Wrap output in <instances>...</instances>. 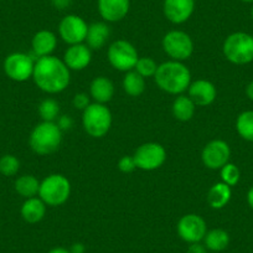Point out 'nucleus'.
Wrapping results in <instances>:
<instances>
[{"mask_svg": "<svg viewBox=\"0 0 253 253\" xmlns=\"http://www.w3.org/2000/svg\"><path fill=\"white\" fill-rule=\"evenodd\" d=\"M33 80L41 91L55 94L67 88L71 75L70 69L62 60L50 55L36 61Z\"/></svg>", "mask_w": 253, "mask_h": 253, "instance_id": "nucleus-1", "label": "nucleus"}, {"mask_svg": "<svg viewBox=\"0 0 253 253\" xmlns=\"http://www.w3.org/2000/svg\"><path fill=\"white\" fill-rule=\"evenodd\" d=\"M155 84L160 89L170 94H180L189 88L191 74L180 61H167L158 66L154 75Z\"/></svg>", "mask_w": 253, "mask_h": 253, "instance_id": "nucleus-2", "label": "nucleus"}, {"mask_svg": "<svg viewBox=\"0 0 253 253\" xmlns=\"http://www.w3.org/2000/svg\"><path fill=\"white\" fill-rule=\"evenodd\" d=\"M62 142V130L55 122H42L38 124L30 134V147L39 155L55 153Z\"/></svg>", "mask_w": 253, "mask_h": 253, "instance_id": "nucleus-3", "label": "nucleus"}, {"mask_svg": "<svg viewBox=\"0 0 253 253\" xmlns=\"http://www.w3.org/2000/svg\"><path fill=\"white\" fill-rule=\"evenodd\" d=\"M222 51L225 57L235 65H247L253 61V38L246 33H233L226 38Z\"/></svg>", "mask_w": 253, "mask_h": 253, "instance_id": "nucleus-4", "label": "nucleus"}, {"mask_svg": "<svg viewBox=\"0 0 253 253\" xmlns=\"http://www.w3.org/2000/svg\"><path fill=\"white\" fill-rule=\"evenodd\" d=\"M71 194V184L61 174L48 175L40 182L39 196L48 206H60L66 203Z\"/></svg>", "mask_w": 253, "mask_h": 253, "instance_id": "nucleus-5", "label": "nucleus"}, {"mask_svg": "<svg viewBox=\"0 0 253 253\" xmlns=\"http://www.w3.org/2000/svg\"><path fill=\"white\" fill-rule=\"evenodd\" d=\"M82 124L92 138H102L108 133L112 126V113L104 104L92 103L84 111Z\"/></svg>", "mask_w": 253, "mask_h": 253, "instance_id": "nucleus-6", "label": "nucleus"}, {"mask_svg": "<svg viewBox=\"0 0 253 253\" xmlns=\"http://www.w3.org/2000/svg\"><path fill=\"white\" fill-rule=\"evenodd\" d=\"M108 61L118 71H132L137 65L139 56L134 46L126 40H117L109 46Z\"/></svg>", "mask_w": 253, "mask_h": 253, "instance_id": "nucleus-7", "label": "nucleus"}, {"mask_svg": "<svg viewBox=\"0 0 253 253\" xmlns=\"http://www.w3.org/2000/svg\"><path fill=\"white\" fill-rule=\"evenodd\" d=\"M163 48L165 53L174 61L187 60L194 52V42L189 35L184 31H169L163 38Z\"/></svg>", "mask_w": 253, "mask_h": 253, "instance_id": "nucleus-8", "label": "nucleus"}, {"mask_svg": "<svg viewBox=\"0 0 253 253\" xmlns=\"http://www.w3.org/2000/svg\"><path fill=\"white\" fill-rule=\"evenodd\" d=\"M133 158L138 169L152 171L164 164L167 150L159 143H144L135 150Z\"/></svg>", "mask_w": 253, "mask_h": 253, "instance_id": "nucleus-9", "label": "nucleus"}, {"mask_svg": "<svg viewBox=\"0 0 253 253\" xmlns=\"http://www.w3.org/2000/svg\"><path fill=\"white\" fill-rule=\"evenodd\" d=\"M35 62L29 55L23 52L10 53L4 61V72L15 82H25L33 77Z\"/></svg>", "mask_w": 253, "mask_h": 253, "instance_id": "nucleus-10", "label": "nucleus"}, {"mask_svg": "<svg viewBox=\"0 0 253 253\" xmlns=\"http://www.w3.org/2000/svg\"><path fill=\"white\" fill-rule=\"evenodd\" d=\"M176 230L182 241L187 243H196L204 241L208 232V225L201 216L196 213H187L180 218Z\"/></svg>", "mask_w": 253, "mask_h": 253, "instance_id": "nucleus-11", "label": "nucleus"}, {"mask_svg": "<svg viewBox=\"0 0 253 253\" xmlns=\"http://www.w3.org/2000/svg\"><path fill=\"white\" fill-rule=\"evenodd\" d=\"M87 30H88V25L86 21L81 16L74 15V14L65 16L58 25V34L61 39L70 46L84 42L86 40Z\"/></svg>", "mask_w": 253, "mask_h": 253, "instance_id": "nucleus-12", "label": "nucleus"}, {"mask_svg": "<svg viewBox=\"0 0 253 253\" xmlns=\"http://www.w3.org/2000/svg\"><path fill=\"white\" fill-rule=\"evenodd\" d=\"M231 157V149L223 140H211L205 145L201 153V159L204 165L209 169H221L228 163Z\"/></svg>", "mask_w": 253, "mask_h": 253, "instance_id": "nucleus-13", "label": "nucleus"}, {"mask_svg": "<svg viewBox=\"0 0 253 253\" xmlns=\"http://www.w3.org/2000/svg\"><path fill=\"white\" fill-rule=\"evenodd\" d=\"M195 10V0H164L163 11L170 23L182 24L189 20Z\"/></svg>", "mask_w": 253, "mask_h": 253, "instance_id": "nucleus-14", "label": "nucleus"}, {"mask_svg": "<svg viewBox=\"0 0 253 253\" xmlns=\"http://www.w3.org/2000/svg\"><path fill=\"white\" fill-rule=\"evenodd\" d=\"M97 5L103 20L117 23L123 20L129 13L130 0H98Z\"/></svg>", "mask_w": 253, "mask_h": 253, "instance_id": "nucleus-15", "label": "nucleus"}, {"mask_svg": "<svg viewBox=\"0 0 253 253\" xmlns=\"http://www.w3.org/2000/svg\"><path fill=\"white\" fill-rule=\"evenodd\" d=\"M189 97L195 103V106L206 107L215 102L217 91L212 82L206 80H198V81L190 84Z\"/></svg>", "mask_w": 253, "mask_h": 253, "instance_id": "nucleus-16", "label": "nucleus"}, {"mask_svg": "<svg viewBox=\"0 0 253 253\" xmlns=\"http://www.w3.org/2000/svg\"><path fill=\"white\" fill-rule=\"evenodd\" d=\"M92 60L91 48L84 43L71 45L63 55V62L70 70L81 71L86 69Z\"/></svg>", "mask_w": 253, "mask_h": 253, "instance_id": "nucleus-17", "label": "nucleus"}, {"mask_svg": "<svg viewBox=\"0 0 253 253\" xmlns=\"http://www.w3.org/2000/svg\"><path fill=\"white\" fill-rule=\"evenodd\" d=\"M57 45V39L52 31L41 30L34 35L31 46H33L34 53L40 57L50 56Z\"/></svg>", "mask_w": 253, "mask_h": 253, "instance_id": "nucleus-18", "label": "nucleus"}, {"mask_svg": "<svg viewBox=\"0 0 253 253\" xmlns=\"http://www.w3.org/2000/svg\"><path fill=\"white\" fill-rule=\"evenodd\" d=\"M89 93L91 97L94 99L96 103L104 104L113 98L114 94V84L109 79L103 76L96 77L91 82L89 86Z\"/></svg>", "mask_w": 253, "mask_h": 253, "instance_id": "nucleus-19", "label": "nucleus"}, {"mask_svg": "<svg viewBox=\"0 0 253 253\" xmlns=\"http://www.w3.org/2000/svg\"><path fill=\"white\" fill-rule=\"evenodd\" d=\"M111 35L109 26L106 23H93L88 25L86 42L91 50H101Z\"/></svg>", "mask_w": 253, "mask_h": 253, "instance_id": "nucleus-20", "label": "nucleus"}, {"mask_svg": "<svg viewBox=\"0 0 253 253\" xmlns=\"http://www.w3.org/2000/svg\"><path fill=\"white\" fill-rule=\"evenodd\" d=\"M21 217L28 223H38L43 218L46 213V204L41 199H26L21 206Z\"/></svg>", "mask_w": 253, "mask_h": 253, "instance_id": "nucleus-21", "label": "nucleus"}, {"mask_svg": "<svg viewBox=\"0 0 253 253\" xmlns=\"http://www.w3.org/2000/svg\"><path fill=\"white\" fill-rule=\"evenodd\" d=\"M232 196V191H231V186H228L225 182H217L208 193V204L212 209L220 210L223 209L231 200Z\"/></svg>", "mask_w": 253, "mask_h": 253, "instance_id": "nucleus-22", "label": "nucleus"}, {"mask_svg": "<svg viewBox=\"0 0 253 253\" xmlns=\"http://www.w3.org/2000/svg\"><path fill=\"white\" fill-rule=\"evenodd\" d=\"M204 243L208 250L212 252H221L226 250L230 245V235L222 228H215L206 232L204 237Z\"/></svg>", "mask_w": 253, "mask_h": 253, "instance_id": "nucleus-23", "label": "nucleus"}, {"mask_svg": "<svg viewBox=\"0 0 253 253\" xmlns=\"http://www.w3.org/2000/svg\"><path fill=\"white\" fill-rule=\"evenodd\" d=\"M195 103L189 96H179L172 103V114L177 121L187 122L195 114Z\"/></svg>", "mask_w": 253, "mask_h": 253, "instance_id": "nucleus-24", "label": "nucleus"}, {"mask_svg": "<svg viewBox=\"0 0 253 253\" xmlns=\"http://www.w3.org/2000/svg\"><path fill=\"white\" fill-rule=\"evenodd\" d=\"M40 181L33 175H23L15 181V191L25 199L35 198L39 195Z\"/></svg>", "mask_w": 253, "mask_h": 253, "instance_id": "nucleus-25", "label": "nucleus"}, {"mask_svg": "<svg viewBox=\"0 0 253 253\" xmlns=\"http://www.w3.org/2000/svg\"><path fill=\"white\" fill-rule=\"evenodd\" d=\"M123 89L132 97L140 96L145 89V79L138 72L128 71L123 79Z\"/></svg>", "mask_w": 253, "mask_h": 253, "instance_id": "nucleus-26", "label": "nucleus"}, {"mask_svg": "<svg viewBox=\"0 0 253 253\" xmlns=\"http://www.w3.org/2000/svg\"><path fill=\"white\" fill-rule=\"evenodd\" d=\"M236 130L242 139L253 142V111H245L237 117Z\"/></svg>", "mask_w": 253, "mask_h": 253, "instance_id": "nucleus-27", "label": "nucleus"}, {"mask_svg": "<svg viewBox=\"0 0 253 253\" xmlns=\"http://www.w3.org/2000/svg\"><path fill=\"white\" fill-rule=\"evenodd\" d=\"M60 107L58 103L52 98L43 99L39 106V114L43 122H53L58 116Z\"/></svg>", "mask_w": 253, "mask_h": 253, "instance_id": "nucleus-28", "label": "nucleus"}, {"mask_svg": "<svg viewBox=\"0 0 253 253\" xmlns=\"http://www.w3.org/2000/svg\"><path fill=\"white\" fill-rule=\"evenodd\" d=\"M20 169V162L15 155L6 154L0 158V174L4 176H14Z\"/></svg>", "mask_w": 253, "mask_h": 253, "instance_id": "nucleus-29", "label": "nucleus"}, {"mask_svg": "<svg viewBox=\"0 0 253 253\" xmlns=\"http://www.w3.org/2000/svg\"><path fill=\"white\" fill-rule=\"evenodd\" d=\"M158 66L157 62H155L153 58L150 57H139L137 65H135V72L140 75L144 79H148V77H154L155 72H157Z\"/></svg>", "mask_w": 253, "mask_h": 253, "instance_id": "nucleus-30", "label": "nucleus"}, {"mask_svg": "<svg viewBox=\"0 0 253 253\" xmlns=\"http://www.w3.org/2000/svg\"><path fill=\"white\" fill-rule=\"evenodd\" d=\"M241 177L240 169L232 163H227L225 167L221 168V179L222 182L227 184L228 186H235L238 184Z\"/></svg>", "mask_w": 253, "mask_h": 253, "instance_id": "nucleus-31", "label": "nucleus"}, {"mask_svg": "<svg viewBox=\"0 0 253 253\" xmlns=\"http://www.w3.org/2000/svg\"><path fill=\"white\" fill-rule=\"evenodd\" d=\"M137 168L134 162V158L129 157V155H126V157L121 158V160L118 162V169L122 172H132L133 170Z\"/></svg>", "mask_w": 253, "mask_h": 253, "instance_id": "nucleus-32", "label": "nucleus"}, {"mask_svg": "<svg viewBox=\"0 0 253 253\" xmlns=\"http://www.w3.org/2000/svg\"><path fill=\"white\" fill-rule=\"evenodd\" d=\"M72 103H74V107L77 109H81V111H84L87 107L89 106V98L86 93H77L76 96L72 99Z\"/></svg>", "mask_w": 253, "mask_h": 253, "instance_id": "nucleus-33", "label": "nucleus"}, {"mask_svg": "<svg viewBox=\"0 0 253 253\" xmlns=\"http://www.w3.org/2000/svg\"><path fill=\"white\" fill-rule=\"evenodd\" d=\"M206 250H208V248L205 247V245H201L200 242L190 243L186 253H208V251Z\"/></svg>", "mask_w": 253, "mask_h": 253, "instance_id": "nucleus-34", "label": "nucleus"}, {"mask_svg": "<svg viewBox=\"0 0 253 253\" xmlns=\"http://www.w3.org/2000/svg\"><path fill=\"white\" fill-rule=\"evenodd\" d=\"M57 126H60V129H70L72 126V119L67 116H62L60 119H58Z\"/></svg>", "mask_w": 253, "mask_h": 253, "instance_id": "nucleus-35", "label": "nucleus"}, {"mask_svg": "<svg viewBox=\"0 0 253 253\" xmlns=\"http://www.w3.org/2000/svg\"><path fill=\"white\" fill-rule=\"evenodd\" d=\"M72 0H52V4L58 10H65L71 5Z\"/></svg>", "mask_w": 253, "mask_h": 253, "instance_id": "nucleus-36", "label": "nucleus"}, {"mask_svg": "<svg viewBox=\"0 0 253 253\" xmlns=\"http://www.w3.org/2000/svg\"><path fill=\"white\" fill-rule=\"evenodd\" d=\"M84 251H86V247H84V243L81 242L74 243V245L71 246V248H70V252L71 253H84Z\"/></svg>", "mask_w": 253, "mask_h": 253, "instance_id": "nucleus-37", "label": "nucleus"}, {"mask_svg": "<svg viewBox=\"0 0 253 253\" xmlns=\"http://www.w3.org/2000/svg\"><path fill=\"white\" fill-rule=\"evenodd\" d=\"M246 94H247L251 101H253V81H251L246 87Z\"/></svg>", "mask_w": 253, "mask_h": 253, "instance_id": "nucleus-38", "label": "nucleus"}, {"mask_svg": "<svg viewBox=\"0 0 253 253\" xmlns=\"http://www.w3.org/2000/svg\"><path fill=\"white\" fill-rule=\"evenodd\" d=\"M47 253H71V252H70V250H67V248L55 247V248H52V250L48 251Z\"/></svg>", "mask_w": 253, "mask_h": 253, "instance_id": "nucleus-39", "label": "nucleus"}, {"mask_svg": "<svg viewBox=\"0 0 253 253\" xmlns=\"http://www.w3.org/2000/svg\"><path fill=\"white\" fill-rule=\"evenodd\" d=\"M247 203L248 205L251 206V209L253 210V186L251 187L250 190H248V193H247Z\"/></svg>", "mask_w": 253, "mask_h": 253, "instance_id": "nucleus-40", "label": "nucleus"}, {"mask_svg": "<svg viewBox=\"0 0 253 253\" xmlns=\"http://www.w3.org/2000/svg\"><path fill=\"white\" fill-rule=\"evenodd\" d=\"M243 3H253V0H241Z\"/></svg>", "mask_w": 253, "mask_h": 253, "instance_id": "nucleus-41", "label": "nucleus"}, {"mask_svg": "<svg viewBox=\"0 0 253 253\" xmlns=\"http://www.w3.org/2000/svg\"><path fill=\"white\" fill-rule=\"evenodd\" d=\"M251 16H252V19H253V5H252V9H251Z\"/></svg>", "mask_w": 253, "mask_h": 253, "instance_id": "nucleus-42", "label": "nucleus"}, {"mask_svg": "<svg viewBox=\"0 0 253 253\" xmlns=\"http://www.w3.org/2000/svg\"><path fill=\"white\" fill-rule=\"evenodd\" d=\"M252 38H253V35H252Z\"/></svg>", "mask_w": 253, "mask_h": 253, "instance_id": "nucleus-43", "label": "nucleus"}]
</instances>
